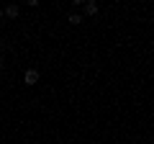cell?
Segmentation results:
<instances>
[{"label":"cell","instance_id":"1","mask_svg":"<svg viewBox=\"0 0 154 144\" xmlns=\"http://www.w3.org/2000/svg\"><path fill=\"white\" fill-rule=\"evenodd\" d=\"M23 83H26V85H36L38 83V72L36 70H28L26 75H23Z\"/></svg>","mask_w":154,"mask_h":144},{"label":"cell","instance_id":"2","mask_svg":"<svg viewBox=\"0 0 154 144\" xmlns=\"http://www.w3.org/2000/svg\"><path fill=\"white\" fill-rule=\"evenodd\" d=\"M82 8H85L88 16H95V13H98V3H82Z\"/></svg>","mask_w":154,"mask_h":144},{"label":"cell","instance_id":"3","mask_svg":"<svg viewBox=\"0 0 154 144\" xmlns=\"http://www.w3.org/2000/svg\"><path fill=\"white\" fill-rule=\"evenodd\" d=\"M5 16H8V18H16V16H18V5H16V3L5 5Z\"/></svg>","mask_w":154,"mask_h":144},{"label":"cell","instance_id":"4","mask_svg":"<svg viewBox=\"0 0 154 144\" xmlns=\"http://www.w3.org/2000/svg\"><path fill=\"white\" fill-rule=\"evenodd\" d=\"M69 23H72V26H77V23H82V16H80V13H72V16H69Z\"/></svg>","mask_w":154,"mask_h":144},{"label":"cell","instance_id":"5","mask_svg":"<svg viewBox=\"0 0 154 144\" xmlns=\"http://www.w3.org/2000/svg\"><path fill=\"white\" fill-rule=\"evenodd\" d=\"M0 70H3V59H0Z\"/></svg>","mask_w":154,"mask_h":144},{"label":"cell","instance_id":"6","mask_svg":"<svg viewBox=\"0 0 154 144\" xmlns=\"http://www.w3.org/2000/svg\"><path fill=\"white\" fill-rule=\"evenodd\" d=\"M0 18H3V8H0Z\"/></svg>","mask_w":154,"mask_h":144}]
</instances>
